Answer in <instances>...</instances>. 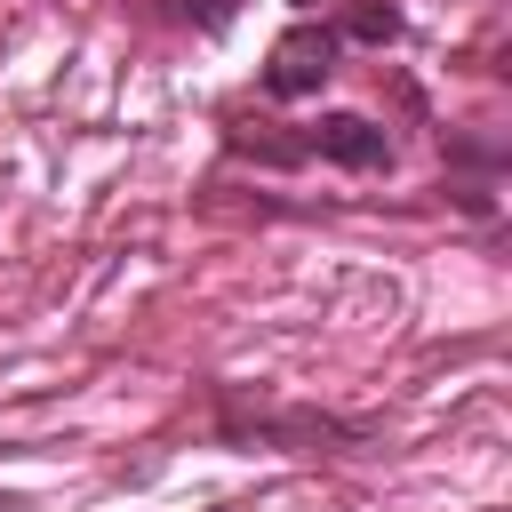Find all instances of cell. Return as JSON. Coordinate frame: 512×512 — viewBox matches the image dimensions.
Returning a JSON list of instances; mask_svg holds the SVG:
<instances>
[{
    "label": "cell",
    "instance_id": "1",
    "mask_svg": "<svg viewBox=\"0 0 512 512\" xmlns=\"http://www.w3.org/2000/svg\"><path fill=\"white\" fill-rule=\"evenodd\" d=\"M216 432H224L232 448H288V456H336V448H360V440H368V424H352V416L248 400L240 384L216 392Z\"/></svg>",
    "mask_w": 512,
    "mask_h": 512
},
{
    "label": "cell",
    "instance_id": "2",
    "mask_svg": "<svg viewBox=\"0 0 512 512\" xmlns=\"http://www.w3.org/2000/svg\"><path fill=\"white\" fill-rule=\"evenodd\" d=\"M336 48H344L336 24H296V32H280V48H272V64H264V96H312V88L336 72Z\"/></svg>",
    "mask_w": 512,
    "mask_h": 512
},
{
    "label": "cell",
    "instance_id": "3",
    "mask_svg": "<svg viewBox=\"0 0 512 512\" xmlns=\"http://www.w3.org/2000/svg\"><path fill=\"white\" fill-rule=\"evenodd\" d=\"M304 160H336V168H384L392 160V136L360 112H328L304 128Z\"/></svg>",
    "mask_w": 512,
    "mask_h": 512
},
{
    "label": "cell",
    "instance_id": "4",
    "mask_svg": "<svg viewBox=\"0 0 512 512\" xmlns=\"http://www.w3.org/2000/svg\"><path fill=\"white\" fill-rule=\"evenodd\" d=\"M344 32L368 40V48H384V40H400V8H384V0H352V8H344Z\"/></svg>",
    "mask_w": 512,
    "mask_h": 512
},
{
    "label": "cell",
    "instance_id": "5",
    "mask_svg": "<svg viewBox=\"0 0 512 512\" xmlns=\"http://www.w3.org/2000/svg\"><path fill=\"white\" fill-rule=\"evenodd\" d=\"M160 16H176V24H200V32H216V24L232 16V0H160Z\"/></svg>",
    "mask_w": 512,
    "mask_h": 512
}]
</instances>
